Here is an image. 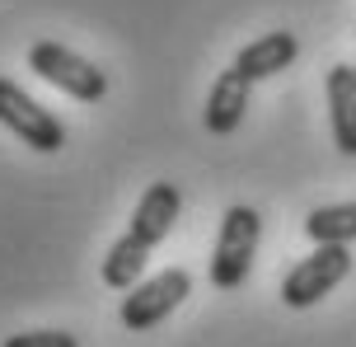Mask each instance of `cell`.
Listing matches in <instances>:
<instances>
[{
    "instance_id": "obj_7",
    "label": "cell",
    "mask_w": 356,
    "mask_h": 347,
    "mask_svg": "<svg viewBox=\"0 0 356 347\" xmlns=\"http://www.w3.org/2000/svg\"><path fill=\"white\" fill-rule=\"evenodd\" d=\"M296 56H300V42H296V33H286V29H282V33H263V38H253V42H244V47L234 52L230 71L244 75L249 85H258V80L282 75Z\"/></svg>"
},
{
    "instance_id": "obj_9",
    "label": "cell",
    "mask_w": 356,
    "mask_h": 347,
    "mask_svg": "<svg viewBox=\"0 0 356 347\" xmlns=\"http://www.w3.org/2000/svg\"><path fill=\"white\" fill-rule=\"evenodd\" d=\"M328 122L333 146L356 155V66H328Z\"/></svg>"
},
{
    "instance_id": "obj_6",
    "label": "cell",
    "mask_w": 356,
    "mask_h": 347,
    "mask_svg": "<svg viewBox=\"0 0 356 347\" xmlns=\"http://www.w3.org/2000/svg\"><path fill=\"white\" fill-rule=\"evenodd\" d=\"M188 291H193V273H188V268H169V273H160V277H145V282H136V287L122 296L118 319H122V329L145 333V329H155V324H164V319L183 305Z\"/></svg>"
},
{
    "instance_id": "obj_4",
    "label": "cell",
    "mask_w": 356,
    "mask_h": 347,
    "mask_svg": "<svg viewBox=\"0 0 356 347\" xmlns=\"http://www.w3.org/2000/svg\"><path fill=\"white\" fill-rule=\"evenodd\" d=\"M0 127H10L29 150L38 155H56L66 146V127L52 108H42L29 90H19L10 75H0Z\"/></svg>"
},
{
    "instance_id": "obj_5",
    "label": "cell",
    "mask_w": 356,
    "mask_h": 347,
    "mask_svg": "<svg viewBox=\"0 0 356 347\" xmlns=\"http://www.w3.org/2000/svg\"><path fill=\"white\" fill-rule=\"evenodd\" d=\"M347 273H352V249H347V244H314V254L300 258V263L282 277V300L291 310H309V305H319Z\"/></svg>"
},
{
    "instance_id": "obj_11",
    "label": "cell",
    "mask_w": 356,
    "mask_h": 347,
    "mask_svg": "<svg viewBox=\"0 0 356 347\" xmlns=\"http://www.w3.org/2000/svg\"><path fill=\"white\" fill-rule=\"evenodd\" d=\"M0 347H80V343L66 329H29V333H10Z\"/></svg>"
},
{
    "instance_id": "obj_3",
    "label": "cell",
    "mask_w": 356,
    "mask_h": 347,
    "mask_svg": "<svg viewBox=\"0 0 356 347\" xmlns=\"http://www.w3.org/2000/svg\"><path fill=\"white\" fill-rule=\"evenodd\" d=\"M29 71L42 75L47 85H56L61 94L80 99V104H99L108 94V75L94 61H85L80 52H71L66 42H52V38H42V42L29 47Z\"/></svg>"
},
{
    "instance_id": "obj_8",
    "label": "cell",
    "mask_w": 356,
    "mask_h": 347,
    "mask_svg": "<svg viewBox=\"0 0 356 347\" xmlns=\"http://www.w3.org/2000/svg\"><path fill=\"white\" fill-rule=\"evenodd\" d=\"M249 80L234 71H220L216 75L211 94H207V108H202V122L211 136H230L239 122H244V113H249Z\"/></svg>"
},
{
    "instance_id": "obj_1",
    "label": "cell",
    "mask_w": 356,
    "mask_h": 347,
    "mask_svg": "<svg viewBox=\"0 0 356 347\" xmlns=\"http://www.w3.org/2000/svg\"><path fill=\"white\" fill-rule=\"evenodd\" d=\"M178 211H183V193H178L174 183H150L136 202V211H131V225H127V235L108 249L104 258V282L113 291H131L136 282H141L145 263L155 254V244L169 239L174 230Z\"/></svg>"
},
{
    "instance_id": "obj_10",
    "label": "cell",
    "mask_w": 356,
    "mask_h": 347,
    "mask_svg": "<svg viewBox=\"0 0 356 347\" xmlns=\"http://www.w3.org/2000/svg\"><path fill=\"white\" fill-rule=\"evenodd\" d=\"M305 235L314 244H356V202H333V207H314L305 216Z\"/></svg>"
},
{
    "instance_id": "obj_2",
    "label": "cell",
    "mask_w": 356,
    "mask_h": 347,
    "mask_svg": "<svg viewBox=\"0 0 356 347\" xmlns=\"http://www.w3.org/2000/svg\"><path fill=\"white\" fill-rule=\"evenodd\" d=\"M258 239H263V216L234 202L220 216V235L211 249V287L216 291H239L253 273V258H258Z\"/></svg>"
}]
</instances>
